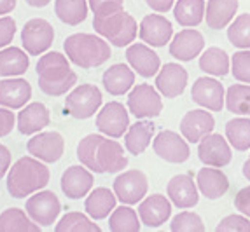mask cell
I'll return each mask as SVG.
<instances>
[{
	"label": "cell",
	"mask_w": 250,
	"mask_h": 232,
	"mask_svg": "<svg viewBox=\"0 0 250 232\" xmlns=\"http://www.w3.org/2000/svg\"><path fill=\"white\" fill-rule=\"evenodd\" d=\"M77 159L88 170L98 174L121 173L128 166L125 149L116 138L105 135H86L77 145Z\"/></svg>",
	"instance_id": "1"
},
{
	"label": "cell",
	"mask_w": 250,
	"mask_h": 232,
	"mask_svg": "<svg viewBox=\"0 0 250 232\" xmlns=\"http://www.w3.org/2000/svg\"><path fill=\"white\" fill-rule=\"evenodd\" d=\"M39 89L47 96H63L77 84V74L70 68L67 54L58 51L42 54L37 61Z\"/></svg>",
	"instance_id": "2"
},
{
	"label": "cell",
	"mask_w": 250,
	"mask_h": 232,
	"mask_svg": "<svg viewBox=\"0 0 250 232\" xmlns=\"http://www.w3.org/2000/svg\"><path fill=\"white\" fill-rule=\"evenodd\" d=\"M51 173L41 159L25 155L18 159L7 173V192L16 199H25L35 192L46 189Z\"/></svg>",
	"instance_id": "3"
},
{
	"label": "cell",
	"mask_w": 250,
	"mask_h": 232,
	"mask_svg": "<svg viewBox=\"0 0 250 232\" xmlns=\"http://www.w3.org/2000/svg\"><path fill=\"white\" fill-rule=\"evenodd\" d=\"M63 49L70 63L86 70L104 65L112 56L110 42L105 40L102 35H93V33L68 35L63 42Z\"/></svg>",
	"instance_id": "4"
},
{
	"label": "cell",
	"mask_w": 250,
	"mask_h": 232,
	"mask_svg": "<svg viewBox=\"0 0 250 232\" xmlns=\"http://www.w3.org/2000/svg\"><path fill=\"white\" fill-rule=\"evenodd\" d=\"M93 28L116 47L129 46L138 35L137 19L131 14L125 13L123 9L108 16H95Z\"/></svg>",
	"instance_id": "5"
},
{
	"label": "cell",
	"mask_w": 250,
	"mask_h": 232,
	"mask_svg": "<svg viewBox=\"0 0 250 232\" xmlns=\"http://www.w3.org/2000/svg\"><path fill=\"white\" fill-rule=\"evenodd\" d=\"M102 107V91L95 84H81L65 98V114L77 120L89 119Z\"/></svg>",
	"instance_id": "6"
},
{
	"label": "cell",
	"mask_w": 250,
	"mask_h": 232,
	"mask_svg": "<svg viewBox=\"0 0 250 232\" xmlns=\"http://www.w3.org/2000/svg\"><path fill=\"white\" fill-rule=\"evenodd\" d=\"M128 110L137 119H154L163 112L161 93L150 84H137L128 95Z\"/></svg>",
	"instance_id": "7"
},
{
	"label": "cell",
	"mask_w": 250,
	"mask_h": 232,
	"mask_svg": "<svg viewBox=\"0 0 250 232\" xmlns=\"http://www.w3.org/2000/svg\"><path fill=\"white\" fill-rule=\"evenodd\" d=\"M54 40V28L44 18H32L21 30V42L30 56L44 54Z\"/></svg>",
	"instance_id": "8"
},
{
	"label": "cell",
	"mask_w": 250,
	"mask_h": 232,
	"mask_svg": "<svg viewBox=\"0 0 250 232\" xmlns=\"http://www.w3.org/2000/svg\"><path fill=\"white\" fill-rule=\"evenodd\" d=\"M152 149L159 159L170 164H182L191 155L189 141L182 135L170 129H163L156 135V138L152 140Z\"/></svg>",
	"instance_id": "9"
},
{
	"label": "cell",
	"mask_w": 250,
	"mask_h": 232,
	"mask_svg": "<svg viewBox=\"0 0 250 232\" xmlns=\"http://www.w3.org/2000/svg\"><path fill=\"white\" fill-rule=\"evenodd\" d=\"M25 210L35 224L41 227H49L62 213V203L53 191H39L28 197Z\"/></svg>",
	"instance_id": "10"
},
{
	"label": "cell",
	"mask_w": 250,
	"mask_h": 232,
	"mask_svg": "<svg viewBox=\"0 0 250 232\" xmlns=\"http://www.w3.org/2000/svg\"><path fill=\"white\" fill-rule=\"evenodd\" d=\"M149 180L147 174L140 170L121 171L114 180V192L121 204H137L147 195Z\"/></svg>",
	"instance_id": "11"
},
{
	"label": "cell",
	"mask_w": 250,
	"mask_h": 232,
	"mask_svg": "<svg viewBox=\"0 0 250 232\" xmlns=\"http://www.w3.org/2000/svg\"><path fill=\"white\" fill-rule=\"evenodd\" d=\"M26 150L42 162H58L65 152V140L58 131H39L30 138Z\"/></svg>",
	"instance_id": "12"
},
{
	"label": "cell",
	"mask_w": 250,
	"mask_h": 232,
	"mask_svg": "<svg viewBox=\"0 0 250 232\" xmlns=\"http://www.w3.org/2000/svg\"><path fill=\"white\" fill-rule=\"evenodd\" d=\"M198 157L205 166L224 168L233 159L231 143L228 141V138L212 131L210 135L201 138L200 143H198Z\"/></svg>",
	"instance_id": "13"
},
{
	"label": "cell",
	"mask_w": 250,
	"mask_h": 232,
	"mask_svg": "<svg viewBox=\"0 0 250 232\" xmlns=\"http://www.w3.org/2000/svg\"><path fill=\"white\" fill-rule=\"evenodd\" d=\"M96 128L102 135L110 138H121L129 128L128 110L119 101H108L96 116Z\"/></svg>",
	"instance_id": "14"
},
{
	"label": "cell",
	"mask_w": 250,
	"mask_h": 232,
	"mask_svg": "<svg viewBox=\"0 0 250 232\" xmlns=\"http://www.w3.org/2000/svg\"><path fill=\"white\" fill-rule=\"evenodd\" d=\"M191 98L201 108H207L210 112H221L226 105V91L219 80L212 77H198L192 84Z\"/></svg>",
	"instance_id": "15"
},
{
	"label": "cell",
	"mask_w": 250,
	"mask_h": 232,
	"mask_svg": "<svg viewBox=\"0 0 250 232\" xmlns=\"http://www.w3.org/2000/svg\"><path fill=\"white\" fill-rule=\"evenodd\" d=\"M138 37L150 47H165L173 39V26L161 13L147 14L138 25Z\"/></svg>",
	"instance_id": "16"
},
{
	"label": "cell",
	"mask_w": 250,
	"mask_h": 232,
	"mask_svg": "<svg viewBox=\"0 0 250 232\" xmlns=\"http://www.w3.org/2000/svg\"><path fill=\"white\" fill-rule=\"evenodd\" d=\"M188 70L179 63H165L156 74V89L165 98H179L188 86Z\"/></svg>",
	"instance_id": "17"
},
{
	"label": "cell",
	"mask_w": 250,
	"mask_h": 232,
	"mask_svg": "<svg viewBox=\"0 0 250 232\" xmlns=\"http://www.w3.org/2000/svg\"><path fill=\"white\" fill-rule=\"evenodd\" d=\"M62 191L68 199H83L93 191L95 178H93V171L88 170L84 164L70 166L63 171L62 174Z\"/></svg>",
	"instance_id": "18"
},
{
	"label": "cell",
	"mask_w": 250,
	"mask_h": 232,
	"mask_svg": "<svg viewBox=\"0 0 250 232\" xmlns=\"http://www.w3.org/2000/svg\"><path fill=\"white\" fill-rule=\"evenodd\" d=\"M138 216L146 227H161L171 216V201L163 194L146 195L138 206Z\"/></svg>",
	"instance_id": "19"
},
{
	"label": "cell",
	"mask_w": 250,
	"mask_h": 232,
	"mask_svg": "<svg viewBox=\"0 0 250 232\" xmlns=\"http://www.w3.org/2000/svg\"><path fill=\"white\" fill-rule=\"evenodd\" d=\"M205 49V37L203 33L194 28L180 30L177 35L170 40V54L179 61H192L198 58Z\"/></svg>",
	"instance_id": "20"
},
{
	"label": "cell",
	"mask_w": 250,
	"mask_h": 232,
	"mask_svg": "<svg viewBox=\"0 0 250 232\" xmlns=\"http://www.w3.org/2000/svg\"><path fill=\"white\" fill-rule=\"evenodd\" d=\"M167 194L171 204H175L180 210L194 208L198 204V201H200V189H198L196 182H192L191 173L175 174L168 182Z\"/></svg>",
	"instance_id": "21"
},
{
	"label": "cell",
	"mask_w": 250,
	"mask_h": 232,
	"mask_svg": "<svg viewBox=\"0 0 250 232\" xmlns=\"http://www.w3.org/2000/svg\"><path fill=\"white\" fill-rule=\"evenodd\" d=\"M126 59H128L129 66L144 79L154 77L161 68L159 56L152 51V47L142 44V42L129 44L128 49H126Z\"/></svg>",
	"instance_id": "22"
},
{
	"label": "cell",
	"mask_w": 250,
	"mask_h": 232,
	"mask_svg": "<svg viewBox=\"0 0 250 232\" xmlns=\"http://www.w3.org/2000/svg\"><path fill=\"white\" fill-rule=\"evenodd\" d=\"M215 119L207 108H196L191 110L180 120V135L189 143H200V140L213 131Z\"/></svg>",
	"instance_id": "23"
},
{
	"label": "cell",
	"mask_w": 250,
	"mask_h": 232,
	"mask_svg": "<svg viewBox=\"0 0 250 232\" xmlns=\"http://www.w3.org/2000/svg\"><path fill=\"white\" fill-rule=\"evenodd\" d=\"M49 122L51 116L47 107L41 101H34V103H28L21 108L16 119V128L21 135L34 136L35 133L42 131L46 126H49Z\"/></svg>",
	"instance_id": "24"
},
{
	"label": "cell",
	"mask_w": 250,
	"mask_h": 232,
	"mask_svg": "<svg viewBox=\"0 0 250 232\" xmlns=\"http://www.w3.org/2000/svg\"><path fill=\"white\" fill-rule=\"evenodd\" d=\"M196 185L201 195H205L210 201L221 199L229 191V180L224 174V171L221 168H213V166H205L198 171Z\"/></svg>",
	"instance_id": "25"
},
{
	"label": "cell",
	"mask_w": 250,
	"mask_h": 232,
	"mask_svg": "<svg viewBox=\"0 0 250 232\" xmlns=\"http://www.w3.org/2000/svg\"><path fill=\"white\" fill-rule=\"evenodd\" d=\"M32 98V86L25 79H2L0 80V107L21 110Z\"/></svg>",
	"instance_id": "26"
},
{
	"label": "cell",
	"mask_w": 250,
	"mask_h": 232,
	"mask_svg": "<svg viewBox=\"0 0 250 232\" xmlns=\"http://www.w3.org/2000/svg\"><path fill=\"white\" fill-rule=\"evenodd\" d=\"M102 84L108 95L123 96L135 86V70L125 63H116L104 72Z\"/></svg>",
	"instance_id": "27"
},
{
	"label": "cell",
	"mask_w": 250,
	"mask_h": 232,
	"mask_svg": "<svg viewBox=\"0 0 250 232\" xmlns=\"http://www.w3.org/2000/svg\"><path fill=\"white\" fill-rule=\"evenodd\" d=\"M117 204V195L107 187H96L86 195L84 210L93 220H104L114 212Z\"/></svg>",
	"instance_id": "28"
},
{
	"label": "cell",
	"mask_w": 250,
	"mask_h": 232,
	"mask_svg": "<svg viewBox=\"0 0 250 232\" xmlns=\"http://www.w3.org/2000/svg\"><path fill=\"white\" fill-rule=\"evenodd\" d=\"M156 124L152 120H137L135 124H129L128 131L125 133V149L133 155H140L150 145V140L154 138Z\"/></svg>",
	"instance_id": "29"
},
{
	"label": "cell",
	"mask_w": 250,
	"mask_h": 232,
	"mask_svg": "<svg viewBox=\"0 0 250 232\" xmlns=\"http://www.w3.org/2000/svg\"><path fill=\"white\" fill-rule=\"evenodd\" d=\"M240 2L238 0H208L205 9V19L207 26L212 30L228 28L234 19Z\"/></svg>",
	"instance_id": "30"
},
{
	"label": "cell",
	"mask_w": 250,
	"mask_h": 232,
	"mask_svg": "<svg viewBox=\"0 0 250 232\" xmlns=\"http://www.w3.org/2000/svg\"><path fill=\"white\" fill-rule=\"evenodd\" d=\"M30 66V54L21 47L0 49V77H20Z\"/></svg>",
	"instance_id": "31"
},
{
	"label": "cell",
	"mask_w": 250,
	"mask_h": 232,
	"mask_svg": "<svg viewBox=\"0 0 250 232\" xmlns=\"http://www.w3.org/2000/svg\"><path fill=\"white\" fill-rule=\"evenodd\" d=\"M200 70L212 77H226L231 72L229 54L221 47H208L200 54Z\"/></svg>",
	"instance_id": "32"
},
{
	"label": "cell",
	"mask_w": 250,
	"mask_h": 232,
	"mask_svg": "<svg viewBox=\"0 0 250 232\" xmlns=\"http://www.w3.org/2000/svg\"><path fill=\"white\" fill-rule=\"evenodd\" d=\"M205 0H177L173 5V18L184 28H192L205 19Z\"/></svg>",
	"instance_id": "33"
},
{
	"label": "cell",
	"mask_w": 250,
	"mask_h": 232,
	"mask_svg": "<svg viewBox=\"0 0 250 232\" xmlns=\"http://www.w3.org/2000/svg\"><path fill=\"white\" fill-rule=\"evenodd\" d=\"M88 11V0H54V13L62 23L68 26H77L86 21Z\"/></svg>",
	"instance_id": "34"
},
{
	"label": "cell",
	"mask_w": 250,
	"mask_h": 232,
	"mask_svg": "<svg viewBox=\"0 0 250 232\" xmlns=\"http://www.w3.org/2000/svg\"><path fill=\"white\" fill-rule=\"evenodd\" d=\"M41 225L21 208H7L0 213V232H39Z\"/></svg>",
	"instance_id": "35"
},
{
	"label": "cell",
	"mask_w": 250,
	"mask_h": 232,
	"mask_svg": "<svg viewBox=\"0 0 250 232\" xmlns=\"http://www.w3.org/2000/svg\"><path fill=\"white\" fill-rule=\"evenodd\" d=\"M140 227H142L140 216L131 208V204L116 206L108 216V231L112 232H138Z\"/></svg>",
	"instance_id": "36"
},
{
	"label": "cell",
	"mask_w": 250,
	"mask_h": 232,
	"mask_svg": "<svg viewBox=\"0 0 250 232\" xmlns=\"http://www.w3.org/2000/svg\"><path fill=\"white\" fill-rule=\"evenodd\" d=\"M226 138L234 150L245 152L250 149V119L234 117L226 124Z\"/></svg>",
	"instance_id": "37"
},
{
	"label": "cell",
	"mask_w": 250,
	"mask_h": 232,
	"mask_svg": "<svg viewBox=\"0 0 250 232\" xmlns=\"http://www.w3.org/2000/svg\"><path fill=\"white\" fill-rule=\"evenodd\" d=\"M56 232H100V225L95 224V220L86 213L70 212L63 215L60 222L54 225Z\"/></svg>",
	"instance_id": "38"
},
{
	"label": "cell",
	"mask_w": 250,
	"mask_h": 232,
	"mask_svg": "<svg viewBox=\"0 0 250 232\" xmlns=\"http://www.w3.org/2000/svg\"><path fill=\"white\" fill-rule=\"evenodd\" d=\"M226 108L236 116H250V86L233 84L226 91Z\"/></svg>",
	"instance_id": "39"
},
{
	"label": "cell",
	"mask_w": 250,
	"mask_h": 232,
	"mask_svg": "<svg viewBox=\"0 0 250 232\" xmlns=\"http://www.w3.org/2000/svg\"><path fill=\"white\" fill-rule=\"evenodd\" d=\"M228 39L238 49H250V14H240L228 26Z\"/></svg>",
	"instance_id": "40"
},
{
	"label": "cell",
	"mask_w": 250,
	"mask_h": 232,
	"mask_svg": "<svg viewBox=\"0 0 250 232\" xmlns=\"http://www.w3.org/2000/svg\"><path fill=\"white\" fill-rule=\"evenodd\" d=\"M171 232H203L205 224L201 216L194 212H182L171 218Z\"/></svg>",
	"instance_id": "41"
},
{
	"label": "cell",
	"mask_w": 250,
	"mask_h": 232,
	"mask_svg": "<svg viewBox=\"0 0 250 232\" xmlns=\"http://www.w3.org/2000/svg\"><path fill=\"white\" fill-rule=\"evenodd\" d=\"M231 74L238 82L250 84V49H242L233 54Z\"/></svg>",
	"instance_id": "42"
},
{
	"label": "cell",
	"mask_w": 250,
	"mask_h": 232,
	"mask_svg": "<svg viewBox=\"0 0 250 232\" xmlns=\"http://www.w3.org/2000/svg\"><path fill=\"white\" fill-rule=\"evenodd\" d=\"M217 232H250V218L243 213L240 215H228L219 222L215 227Z\"/></svg>",
	"instance_id": "43"
},
{
	"label": "cell",
	"mask_w": 250,
	"mask_h": 232,
	"mask_svg": "<svg viewBox=\"0 0 250 232\" xmlns=\"http://www.w3.org/2000/svg\"><path fill=\"white\" fill-rule=\"evenodd\" d=\"M88 4L95 16H108L121 11L125 0H88Z\"/></svg>",
	"instance_id": "44"
},
{
	"label": "cell",
	"mask_w": 250,
	"mask_h": 232,
	"mask_svg": "<svg viewBox=\"0 0 250 232\" xmlns=\"http://www.w3.org/2000/svg\"><path fill=\"white\" fill-rule=\"evenodd\" d=\"M16 21L11 16H0V49L7 47L16 35Z\"/></svg>",
	"instance_id": "45"
},
{
	"label": "cell",
	"mask_w": 250,
	"mask_h": 232,
	"mask_svg": "<svg viewBox=\"0 0 250 232\" xmlns=\"http://www.w3.org/2000/svg\"><path fill=\"white\" fill-rule=\"evenodd\" d=\"M16 126V117L11 108L0 107V138L7 136Z\"/></svg>",
	"instance_id": "46"
},
{
	"label": "cell",
	"mask_w": 250,
	"mask_h": 232,
	"mask_svg": "<svg viewBox=\"0 0 250 232\" xmlns=\"http://www.w3.org/2000/svg\"><path fill=\"white\" fill-rule=\"evenodd\" d=\"M234 208L250 218V185L243 187L242 191L236 194V197H234Z\"/></svg>",
	"instance_id": "47"
},
{
	"label": "cell",
	"mask_w": 250,
	"mask_h": 232,
	"mask_svg": "<svg viewBox=\"0 0 250 232\" xmlns=\"http://www.w3.org/2000/svg\"><path fill=\"white\" fill-rule=\"evenodd\" d=\"M11 161H13V154H11V150L0 143V180L7 174L9 168H11Z\"/></svg>",
	"instance_id": "48"
},
{
	"label": "cell",
	"mask_w": 250,
	"mask_h": 232,
	"mask_svg": "<svg viewBox=\"0 0 250 232\" xmlns=\"http://www.w3.org/2000/svg\"><path fill=\"white\" fill-rule=\"evenodd\" d=\"M177 0H146V4L149 5L156 13H168L170 9H173Z\"/></svg>",
	"instance_id": "49"
},
{
	"label": "cell",
	"mask_w": 250,
	"mask_h": 232,
	"mask_svg": "<svg viewBox=\"0 0 250 232\" xmlns=\"http://www.w3.org/2000/svg\"><path fill=\"white\" fill-rule=\"evenodd\" d=\"M18 0H0V16L11 14L16 9Z\"/></svg>",
	"instance_id": "50"
},
{
	"label": "cell",
	"mask_w": 250,
	"mask_h": 232,
	"mask_svg": "<svg viewBox=\"0 0 250 232\" xmlns=\"http://www.w3.org/2000/svg\"><path fill=\"white\" fill-rule=\"evenodd\" d=\"M30 7H46L51 4V0H25Z\"/></svg>",
	"instance_id": "51"
},
{
	"label": "cell",
	"mask_w": 250,
	"mask_h": 232,
	"mask_svg": "<svg viewBox=\"0 0 250 232\" xmlns=\"http://www.w3.org/2000/svg\"><path fill=\"white\" fill-rule=\"evenodd\" d=\"M243 176H245L247 180L250 182V155H249V159L245 161V164H243Z\"/></svg>",
	"instance_id": "52"
}]
</instances>
